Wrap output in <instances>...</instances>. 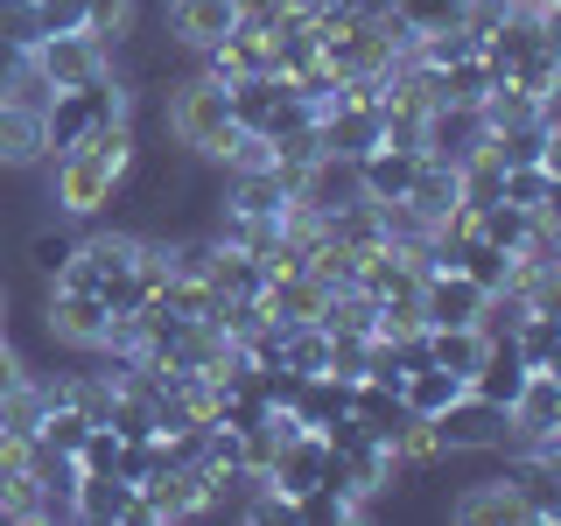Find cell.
Segmentation results:
<instances>
[{
	"label": "cell",
	"mask_w": 561,
	"mask_h": 526,
	"mask_svg": "<svg viewBox=\"0 0 561 526\" xmlns=\"http://www.w3.org/2000/svg\"><path fill=\"white\" fill-rule=\"evenodd\" d=\"M84 28H92L99 43L127 49L140 35V0H84Z\"/></svg>",
	"instance_id": "22"
},
{
	"label": "cell",
	"mask_w": 561,
	"mask_h": 526,
	"mask_svg": "<svg viewBox=\"0 0 561 526\" xmlns=\"http://www.w3.org/2000/svg\"><path fill=\"white\" fill-rule=\"evenodd\" d=\"M134 505H140V484L113 478V470H84L78 499H70V519H84V526H134Z\"/></svg>",
	"instance_id": "8"
},
{
	"label": "cell",
	"mask_w": 561,
	"mask_h": 526,
	"mask_svg": "<svg viewBox=\"0 0 561 526\" xmlns=\"http://www.w3.org/2000/svg\"><path fill=\"white\" fill-rule=\"evenodd\" d=\"M561 140H554V127L548 119H526V127H505V134H484V155L499 169H526V162H548V169H561Z\"/></svg>",
	"instance_id": "14"
},
{
	"label": "cell",
	"mask_w": 561,
	"mask_h": 526,
	"mask_svg": "<svg viewBox=\"0 0 561 526\" xmlns=\"http://www.w3.org/2000/svg\"><path fill=\"white\" fill-rule=\"evenodd\" d=\"M218 204H225V210H239V218H288V204H295V183H288V175H280V169L225 175Z\"/></svg>",
	"instance_id": "10"
},
{
	"label": "cell",
	"mask_w": 561,
	"mask_h": 526,
	"mask_svg": "<svg viewBox=\"0 0 561 526\" xmlns=\"http://www.w3.org/2000/svg\"><path fill=\"white\" fill-rule=\"evenodd\" d=\"M513 351L526 373H554L561 365V309H526V323L513 330Z\"/></svg>",
	"instance_id": "20"
},
{
	"label": "cell",
	"mask_w": 561,
	"mask_h": 526,
	"mask_svg": "<svg viewBox=\"0 0 561 526\" xmlns=\"http://www.w3.org/2000/svg\"><path fill=\"white\" fill-rule=\"evenodd\" d=\"M323 239L351 245V253H373V245H379V204H373V197H358V204L330 210V218H323Z\"/></svg>",
	"instance_id": "21"
},
{
	"label": "cell",
	"mask_w": 561,
	"mask_h": 526,
	"mask_svg": "<svg viewBox=\"0 0 561 526\" xmlns=\"http://www.w3.org/2000/svg\"><path fill=\"white\" fill-rule=\"evenodd\" d=\"M162 127L169 140L190 155V162H218L225 155V140H232V105H225V84L218 78H204V70H190L183 84H169L162 92Z\"/></svg>",
	"instance_id": "1"
},
{
	"label": "cell",
	"mask_w": 561,
	"mask_h": 526,
	"mask_svg": "<svg viewBox=\"0 0 561 526\" xmlns=\"http://www.w3.org/2000/svg\"><path fill=\"white\" fill-rule=\"evenodd\" d=\"M0 99H8V105H28V113H43V105L57 99V84H49L43 70H35V57H22V70H14V78L0 84Z\"/></svg>",
	"instance_id": "25"
},
{
	"label": "cell",
	"mask_w": 561,
	"mask_h": 526,
	"mask_svg": "<svg viewBox=\"0 0 561 526\" xmlns=\"http://www.w3.org/2000/svg\"><path fill=\"white\" fill-rule=\"evenodd\" d=\"M408 204L428 225H443L449 210L463 204V175H456V162H428V155H421V162H414V183H408Z\"/></svg>",
	"instance_id": "16"
},
{
	"label": "cell",
	"mask_w": 561,
	"mask_h": 526,
	"mask_svg": "<svg viewBox=\"0 0 561 526\" xmlns=\"http://www.w3.org/2000/svg\"><path fill=\"white\" fill-rule=\"evenodd\" d=\"M267 484L295 505V499H302V491H316V484H337V456H330V443H323L316 428H302V435H288V443L274 449Z\"/></svg>",
	"instance_id": "5"
},
{
	"label": "cell",
	"mask_w": 561,
	"mask_h": 526,
	"mask_svg": "<svg viewBox=\"0 0 561 526\" xmlns=\"http://www.w3.org/2000/svg\"><path fill=\"white\" fill-rule=\"evenodd\" d=\"M49 204H57V218L70 225H92L105 204L119 197V175L99 162V155H84V148H64V155H49Z\"/></svg>",
	"instance_id": "2"
},
{
	"label": "cell",
	"mask_w": 561,
	"mask_h": 526,
	"mask_svg": "<svg viewBox=\"0 0 561 526\" xmlns=\"http://www.w3.org/2000/svg\"><path fill=\"white\" fill-rule=\"evenodd\" d=\"M28 379V358L14 344H0V393H8V386H22Z\"/></svg>",
	"instance_id": "29"
},
{
	"label": "cell",
	"mask_w": 561,
	"mask_h": 526,
	"mask_svg": "<svg viewBox=\"0 0 561 526\" xmlns=\"http://www.w3.org/2000/svg\"><path fill=\"white\" fill-rule=\"evenodd\" d=\"M393 8H400V0H351L358 22H393Z\"/></svg>",
	"instance_id": "30"
},
{
	"label": "cell",
	"mask_w": 561,
	"mask_h": 526,
	"mask_svg": "<svg viewBox=\"0 0 561 526\" xmlns=\"http://www.w3.org/2000/svg\"><path fill=\"white\" fill-rule=\"evenodd\" d=\"M414 162H421L414 148H393V140H379L373 155H358V190H365L373 204H393V197H408V183H414Z\"/></svg>",
	"instance_id": "13"
},
{
	"label": "cell",
	"mask_w": 561,
	"mask_h": 526,
	"mask_svg": "<svg viewBox=\"0 0 561 526\" xmlns=\"http://www.w3.org/2000/svg\"><path fill=\"white\" fill-rule=\"evenodd\" d=\"M463 393H470V386L456 379V373H443V365H421V373L400 379V408H408L414 421H435L443 408H456Z\"/></svg>",
	"instance_id": "17"
},
{
	"label": "cell",
	"mask_w": 561,
	"mask_h": 526,
	"mask_svg": "<svg viewBox=\"0 0 561 526\" xmlns=\"http://www.w3.org/2000/svg\"><path fill=\"white\" fill-rule=\"evenodd\" d=\"M28 57H35V70H43L57 92H70V84H92V78L113 70V43H99L92 28H70V35H43Z\"/></svg>",
	"instance_id": "3"
},
{
	"label": "cell",
	"mask_w": 561,
	"mask_h": 526,
	"mask_svg": "<svg viewBox=\"0 0 561 526\" xmlns=\"http://www.w3.org/2000/svg\"><path fill=\"white\" fill-rule=\"evenodd\" d=\"M499 197L519 204V210H540V218H554V210H561V169H548V162L505 169V175H499Z\"/></svg>",
	"instance_id": "18"
},
{
	"label": "cell",
	"mask_w": 561,
	"mask_h": 526,
	"mask_svg": "<svg viewBox=\"0 0 561 526\" xmlns=\"http://www.w3.org/2000/svg\"><path fill=\"white\" fill-rule=\"evenodd\" d=\"M316 134H323V155L358 162V155H373L386 140V119H379V105H337L330 119H316Z\"/></svg>",
	"instance_id": "11"
},
{
	"label": "cell",
	"mask_w": 561,
	"mask_h": 526,
	"mask_svg": "<svg viewBox=\"0 0 561 526\" xmlns=\"http://www.w3.org/2000/svg\"><path fill=\"white\" fill-rule=\"evenodd\" d=\"M232 8H239V28H260V35H274V28L295 14V0H232Z\"/></svg>",
	"instance_id": "27"
},
{
	"label": "cell",
	"mask_w": 561,
	"mask_h": 526,
	"mask_svg": "<svg viewBox=\"0 0 561 526\" xmlns=\"http://www.w3.org/2000/svg\"><path fill=\"white\" fill-rule=\"evenodd\" d=\"M70 253H78V232H35V239H28L35 274H49V281L64 274V260H70Z\"/></svg>",
	"instance_id": "26"
},
{
	"label": "cell",
	"mask_w": 561,
	"mask_h": 526,
	"mask_svg": "<svg viewBox=\"0 0 561 526\" xmlns=\"http://www.w3.org/2000/svg\"><path fill=\"white\" fill-rule=\"evenodd\" d=\"M162 14H169V43L175 49H210L218 35H232L239 28V8L232 0H162Z\"/></svg>",
	"instance_id": "7"
},
{
	"label": "cell",
	"mask_w": 561,
	"mask_h": 526,
	"mask_svg": "<svg viewBox=\"0 0 561 526\" xmlns=\"http://www.w3.org/2000/svg\"><path fill=\"white\" fill-rule=\"evenodd\" d=\"M540 218V210H519V204H484L478 210V239H491V245H499V253H519V239H526V225H534Z\"/></svg>",
	"instance_id": "23"
},
{
	"label": "cell",
	"mask_w": 561,
	"mask_h": 526,
	"mask_svg": "<svg viewBox=\"0 0 561 526\" xmlns=\"http://www.w3.org/2000/svg\"><path fill=\"white\" fill-rule=\"evenodd\" d=\"M0 323H8V288H0Z\"/></svg>",
	"instance_id": "31"
},
{
	"label": "cell",
	"mask_w": 561,
	"mask_h": 526,
	"mask_svg": "<svg viewBox=\"0 0 561 526\" xmlns=\"http://www.w3.org/2000/svg\"><path fill=\"white\" fill-rule=\"evenodd\" d=\"M43 162H49V127H43V113L0 99V175H28V169H43Z\"/></svg>",
	"instance_id": "9"
},
{
	"label": "cell",
	"mask_w": 561,
	"mask_h": 526,
	"mask_svg": "<svg viewBox=\"0 0 561 526\" xmlns=\"http://www.w3.org/2000/svg\"><path fill=\"white\" fill-rule=\"evenodd\" d=\"M105 323H113V309L99 302V295H78V288H49L43 302V330L70 351H99L105 344Z\"/></svg>",
	"instance_id": "6"
},
{
	"label": "cell",
	"mask_w": 561,
	"mask_h": 526,
	"mask_svg": "<svg viewBox=\"0 0 561 526\" xmlns=\"http://www.w3.org/2000/svg\"><path fill=\"white\" fill-rule=\"evenodd\" d=\"M463 8H470V0H400V8H393V22H400V28H414V43H421L428 28L463 22Z\"/></svg>",
	"instance_id": "24"
},
{
	"label": "cell",
	"mask_w": 561,
	"mask_h": 526,
	"mask_svg": "<svg viewBox=\"0 0 561 526\" xmlns=\"http://www.w3.org/2000/svg\"><path fill=\"white\" fill-rule=\"evenodd\" d=\"M449 519L456 526H526V505H519V491L505 478H478L470 491L449 499Z\"/></svg>",
	"instance_id": "12"
},
{
	"label": "cell",
	"mask_w": 561,
	"mask_h": 526,
	"mask_svg": "<svg viewBox=\"0 0 561 526\" xmlns=\"http://www.w3.org/2000/svg\"><path fill=\"white\" fill-rule=\"evenodd\" d=\"M484 351H491V338L478 323H456V330H428V365H443V373H456L470 386V373L484 365Z\"/></svg>",
	"instance_id": "19"
},
{
	"label": "cell",
	"mask_w": 561,
	"mask_h": 526,
	"mask_svg": "<svg viewBox=\"0 0 561 526\" xmlns=\"http://www.w3.org/2000/svg\"><path fill=\"white\" fill-rule=\"evenodd\" d=\"M204 281L218 288V302H260V295H267V260L239 253V245H218Z\"/></svg>",
	"instance_id": "15"
},
{
	"label": "cell",
	"mask_w": 561,
	"mask_h": 526,
	"mask_svg": "<svg viewBox=\"0 0 561 526\" xmlns=\"http://www.w3.org/2000/svg\"><path fill=\"white\" fill-rule=\"evenodd\" d=\"M435 435H443V456H499L505 449V408L463 393L456 408L435 414Z\"/></svg>",
	"instance_id": "4"
},
{
	"label": "cell",
	"mask_w": 561,
	"mask_h": 526,
	"mask_svg": "<svg viewBox=\"0 0 561 526\" xmlns=\"http://www.w3.org/2000/svg\"><path fill=\"white\" fill-rule=\"evenodd\" d=\"M35 28H43V35L84 28V0H35Z\"/></svg>",
	"instance_id": "28"
}]
</instances>
